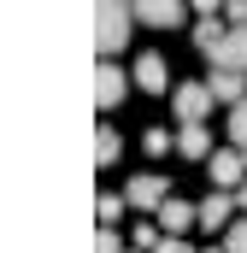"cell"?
<instances>
[{
    "instance_id": "obj_3",
    "label": "cell",
    "mask_w": 247,
    "mask_h": 253,
    "mask_svg": "<svg viewBox=\"0 0 247 253\" xmlns=\"http://www.w3.org/2000/svg\"><path fill=\"white\" fill-rule=\"evenodd\" d=\"M129 83H135V77H124V71H118V59H100V65H94V106H100V112L124 106Z\"/></svg>"
},
{
    "instance_id": "obj_17",
    "label": "cell",
    "mask_w": 247,
    "mask_h": 253,
    "mask_svg": "<svg viewBox=\"0 0 247 253\" xmlns=\"http://www.w3.org/2000/svg\"><path fill=\"white\" fill-rule=\"evenodd\" d=\"M224 253H247V212L230 224V236H224Z\"/></svg>"
},
{
    "instance_id": "obj_23",
    "label": "cell",
    "mask_w": 247,
    "mask_h": 253,
    "mask_svg": "<svg viewBox=\"0 0 247 253\" xmlns=\"http://www.w3.org/2000/svg\"><path fill=\"white\" fill-rule=\"evenodd\" d=\"M206 253H224V248H206Z\"/></svg>"
},
{
    "instance_id": "obj_13",
    "label": "cell",
    "mask_w": 247,
    "mask_h": 253,
    "mask_svg": "<svg viewBox=\"0 0 247 253\" xmlns=\"http://www.w3.org/2000/svg\"><path fill=\"white\" fill-rule=\"evenodd\" d=\"M124 153V141H118V129H94V165H112Z\"/></svg>"
},
{
    "instance_id": "obj_11",
    "label": "cell",
    "mask_w": 247,
    "mask_h": 253,
    "mask_svg": "<svg viewBox=\"0 0 247 253\" xmlns=\"http://www.w3.org/2000/svg\"><path fill=\"white\" fill-rule=\"evenodd\" d=\"M206 83H212V100H224V106H242V100H247V83H242V71H212Z\"/></svg>"
},
{
    "instance_id": "obj_4",
    "label": "cell",
    "mask_w": 247,
    "mask_h": 253,
    "mask_svg": "<svg viewBox=\"0 0 247 253\" xmlns=\"http://www.w3.org/2000/svg\"><path fill=\"white\" fill-rule=\"evenodd\" d=\"M171 106H177L183 124H206V112H212V83H177V88H171Z\"/></svg>"
},
{
    "instance_id": "obj_15",
    "label": "cell",
    "mask_w": 247,
    "mask_h": 253,
    "mask_svg": "<svg viewBox=\"0 0 247 253\" xmlns=\"http://www.w3.org/2000/svg\"><path fill=\"white\" fill-rule=\"evenodd\" d=\"M141 147L159 159V153H171V147H177V135H171V129H147V135H141Z\"/></svg>"
},
{
    "instance_id": "obj_5",
    "label": "cell",
    "mask_w": 247,
    "mask_h": 253,
    "mask_svg": "<svg viewBox=\"0 0 247 253\" xmlns=\"http://www.w3.org/2000/svg\"><path fill=\"white\" fill-rule=\"evenodd\" d=\"M183 0H135V24H147V30H177L183 24Z\"/></svg>"
},
{
    "instance_id": "obj_10",
    "label": "cell",
    "mask_w": 247,
    "mask_h": 253,
    "mask_svg": "<svg viewBox=\"0 0 247 253\" xmlns=\"http://www.w3.org/2000/svg\"><path fill=\"white\" fill-rule=\"evenodd\" d=\"M177 153L183 159H212V129L206 124H183L177 129Z\"/></svg>"
},
{
    "instance_id": "obj_2",
    "label": "cell",
    "mask_w": 247,
    "mask_h": 253,
    "mask_svg": "<svg viewBox=\"0 0 247 253\" xmlns=\"http://www.w3.org/2000/svg\"><path fill=\"white\" fill-rule=\"evenodd\" d=\"M129 30H135V6H124V0H94V53H100V59H118V47L129 42Z\"/></svg>"
},
{
    "instance_id": "obj_16",
    "label": "cell",
    "mask_w": 247,
    "mask_h": 253,
    "mask_svg": "<svg viewBox=\"0 0 247 253\" xmlns=\"http://www.w3.org/2000/svg\"><path fill=\"white\" fill-rule=\"evenodd\" d=\"M124 206H129V200H118V194H100V200H94V218H100V224H118Z\"/></svg>"
},
{
    "instance_id": "obj_14",
    "label": "cell",
    "mask_w": 247,
    "mask_h": 253,
    "mask_svg": "<svg viewBox=\"0 0 247 253\" xmlns=\"http://www.w3.org/2000/svg\"><path fill=\"white\" fill-rule=\"evenodd\" d=\"M230 141L247 153V100H242V106H230Z\"/></svg>"
},
{
    "instance_id": "obj_8",
    "label": "cell",
    "mask_w": 247,
    "mask_h": 253,
    "mask_svg": "<svg viewBox=\"0 0 247 253\" xmlns=\"http://www.w3.org/2000/svg\"><path fill=\"white\" fill-rule=\"evenodd\" d=\"M124 200H129V206H141V212H153V206H165L171 194H165V177H129Z\"/></svg>"
},
{
    "instance_id": "obj_20",
    "label": "cell",
    "mask_w": 247,
    "mask_h": 253,
    "mask_svg": "<svg viewBox=\"0 0 247 253\" xmlns=\"http://www.w3.org/2000/svg\"><path fill=\"white\" fill-rule=\"evenodd\" d=\"M153 253H188V242H177V236H165V242H159Z\"/></svg>"
},
{
    "instance_id": "obj_21",
    "label": "cell",
    "mask_w": 247,
    "mask_h": 253,
    "mask_svg": "<svg viewBox=\"0 0 247 253\" xmlns=\"http://www.w3.org/2000/svg\"><path fill=\"white\" fill-rule=\"evenodd\" d=\"M188 6H194V12H206V18H218V6H224V0H188Z\"/></svg>"
},
{
    "instance_id": "obj_18",
    "label": "cell",
    "mask_w": 247,
    "mask_h": 253,
    "mask_svg": "<svg viewBox=\"0 0 247 253\" xmlns=\"http://www.w3.org/2000/svg\"><path fill=\"white\" fill-rule=\"evenodd\" d=\"M94 253H124V248H118V224H100V236H94Z\"/></svg>"
},
{
    "instance_id": "obj_22",
    "label": "cell",
    "mask_w": 247,
    "mask_h": 253,
    "mask_svg": "<svg viewBox=\"0 0 247 253\" xmlns=\"http://www.w3.org/2000/svg\"><path fill=\"white\" fill-rule=\"evenodd\" d=\"M236 206H242V212H247V183H242V189H236Z\"/></svg>"
},
{
    "instance_id": "obj_7",
    "label": "cell",
    "mask_w": 247,
    "mask_h": 253,
    "mask_svg": "<svg viewBox=\"0 0 247 253\" xmlns=\"http://www.w3.org/2000/svg\"><path fill=\"white\" fill-rule=\"evenodd\" d=\"M135 88H147V94H165V88H171L165 53H141V59H135Z\"/></svg>"
},
{
    "instance_id": "obj_24",
    "label": "cell",
    "mask_w": 247,
    "mask_h": 253,
    "mask_svg": "<svg viewBox=\"0 0 247 253\" xmlns=\"http://www.w3.org/2000/svg\"><path fill=\"white\" fill-rule=\"evenodd\" d=\"M135 253H141V248H135Z\"/></svg>"
},
{
    "instance_id": "obj_1",
    "label": "cell",
    "mask_w": 247,
    "mask_h": 253,
    "mask_svg": "<svg viewBox=\"0 0 247 253\" xmlns=\"http://www.w3.org/2000/svg\"><path fill=\"white\" fill-rule=\"evenodd\" d=\"M194 47L212 59V71H247V24H218L206 18L194 30Z\"/></svg>"
},
{
    "instance_id": "obj_19",
    "label": "cell",
    "mask_w": 247,
    "mask_h": 253,
    "mask_svg": "<svg viewBox=\"0 0 247 253\" xmlns=\"http://www.w3.org/2000/svg\"><path fill=\"white\" fill-rule=\"evenodd\" d=\"M224 12H230V24H247V0H224Z\"/></svg>"
},
{
    "instance_id": "obj_12",
    "label": "cell",
    "mask_w": 247,
    "mask_h": 253,
    "mask_svg": "<svg viewBox=\"0 0 247 253\" xmlns=\"http://www.w3.org/2000/svg\"><path fill=\"white\" fill-rule=\"evenodd\" d=\"M159 224H165V236H183L188 224H200V206H188V200H165V206H159Z\"/></svg>"
},
{
    "instance_id": "obj_6",
    "label": "cell",
    "mask_w": 247,
    "mask_h": 253,
    "mask_svg": "<svg viewBox=\"0 0 247 253\" xmlns=\"http://www.w3.org/2000/svg\"><path fill=\"white\" fill-rule=\"evenodd\" d=\"M242 165H247V153L242 147H230V153H212V189H242Z\"/></svg>"
},
{
    "instance_id": "obj_9",
    "label": "cell",
    "mask_w": 247,
    "mask_h": 253,
    "mask_svg": "<svg viewBox=\"0 0 247 253\" xmlns=\"http://www.w3.org/2000/svg\"><path fill=\"white\" fill-rule=\"evenodd\" d=\"M236 212H242V206H236L230 189H212L206 200H200V224H236Z\"/></svg>"
}]
</instances>
